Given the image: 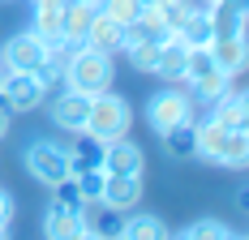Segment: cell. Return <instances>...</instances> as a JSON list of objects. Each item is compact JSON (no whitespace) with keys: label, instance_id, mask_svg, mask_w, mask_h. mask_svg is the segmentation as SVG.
<instances>
[{"label":"cell","instance_id":"cell-28","mask_svg":"<svg viewBox=\"0 0 249 240\" xmlns=\"http://www.w3.org/2000/svg\"><path fill=\"white\" fill-rule=\"evenodd\" d=\"M198 4H219V0H198Z\"/></svg>","mask_w":249,"mask_h":240},{"label":"cell","instance_id":"cell-17","mask_svg":"<svg viewBox=\"0 0 249 240\" xmlns=\"http://www.w3.org/2000/svg\"><path fill=\"white\" fill-rule=\"evenodd\" d=\"M35 13H30V30L39 39H56L60 34V22H65V0H30Z\"/></svg>","mask_w":249,"mask_h":240},{"label":"cell","instance_id":"cell-3","mask_svg":"<svg viewBox=\"0 0 249 240\" xmlns=\"http://www.w3.org/2000/svg\"><path fill=\"white\" fill-rule=\"evenodd\" d=\"M43 236L48 240H82L95 236V223H90V210L82 206L69 185H60V197H52L43 206Z\"/></svg>","mask_w":249,"mask_h":240},{"label":"cell","instance_id":"cell-8","mask_svg":"<svg viewBox=\"0 0 249 240\" xmlns=\"http://www.w3.org/2000/svg\"><path fill=\"white\" fill-rule=\"evenodd\" d=\"M99 168L107 171V176H146V154H142V146L124 133L116 142H103Z\"/></svg>","mask_w":249,"mask_h":240},{"label":"cell","instance_id":"cell-27","mask_svg":"<svg viewBox=\"0 0 249 240\" xmlns=\"http://www.w3.org/2000/svg\"><path fill=\"white\" fill-rule=\"evenodd\" d=\"M138 4H142V9H155V4H163V0H138Z\"/></svg>","mask_w":249,"mask_h":240},{"label":"cell","instance_id":"cell-29","mask_svg":"<svg viewBox=\"0 0 249 240\" xmlns=\"http://www.w3.org/2000/svg\"><path fill=\"white\" fill-rule=\"evenodd\" d=\"M0 4H18V0H0Z\"/></svg>","mask_w":249,"mask_h":240},{"label":"cell","instance_id":"cell-13","mask_svg":"<svg viewBox=\"0 0 249 240\" xmlns=\"http://www.w3.org/2000/svg\"><path fill=\"white\" fill-rule=\"evenodd\" d=\"M82 48L103 51V56H112V60H116V56H121V48H124V26L112 22L107 13H95V17H90V26H86Z\"/></svg>","mask_w":249,"mask_h":240},{"label":"cell","instance_id":"cell-24","mask_svg":"<svg viewBox=\"0 0 249 240\" xmlns=\"http://www.w3.org/2000/svg\"><path fill=\"white\" fill-rule=\"evenodd\" d=\"M194 4H198V0H163V4H155V9H159V17L168 22V30H176V26L194 13Z\"/></svg>","mask_w":249,"mask_h":240},{"label":"cell","instance_id":"cell-18","mask_svg":"<svg viewBox=\"0 0 249 240\" xmlns=\"http://www.w3.org/2000/svg\"><path fill=\"white\" fill-rule=\"evenodd\" d=\"M215 34H245V0H219V4H206Z\"/></svg>","mask_w":249,"mask_h":240},{"label":"cell","instance_id":"cell-2","mask_svg":"<svg viewBox=\"0 0 249 240\" xmlns=\"http://www.w3.org/2000/svg\"><path fill=\"white\" fill-rule=\"evenodd\" d=\"M129 129H133V107H129L124 95H116L112 86L99 90V95H90V112H86V124H82L86 137H95V142H116Z\"/></svg>","mask_w":249,"mask_h":240},{"label":"cell","instance_id":"cell-19","mask_svg":"<svg viewBox=\"0 0 249 240\" xmlns=\"http://www.w3.org/2000/svg\"><path fill=\"white\" fill-rule=\"evenodd\" d=\"M95 13H99V4H95V0H65V22H60V34H65V39H73V43H82V39H86V26H90Z\"/></svg>","mask_w":249,"mask_h":240},{"label":"cell","instance_id":"cell-14","mask_svg":"<svg viewBox=\"0 0 249 240\" xmlns=\"http://www.w3.org/2000/svg\"><path fill=\"white\" fill-rule=\"evenodd\" d=\"M185 60H189V48L168 34L163 43H159V56H155V77H163V82H185Z\"/></svg>","mask_w":249,"mask_h":240},{"label":"cell","instance_id":"cell-21","mask_svg":"<svg viewBox=\"0 0 249 240\" xmlns=\"http://www.w3.org/2000/svg\"><path fill=\"white\" fill-rule=\"evenodd\" d=\"M103 180H107V171H103V168H86V171H77L69 185H73V193L82 197V206H99Z\"/></svg>","mask_w":249,"mask_h":240},{"label":"cell","instance_id":"cell-11","mask_svg":"<svg viewBox=\"0 0 249 240\" xmlns=\"http://www.w3.org/2000/svg\"><path fill=\"white\" fill-rule=\"evenodd\" d=\"M0 65H4V69H39V65H43V39H39L35 30L9 34L4 48H0Z\"/></svg>","mask_w":249,"mask_h":240},{"label":"cell","instance_id":"cell-6","mask_svg":"<svg viewBox=\"0 0 249 240\" xmlns=\"http://www.w3.org/2000/svg\"><path fill=\"white\" fill-rule=\"evenodd\" d=\"M198 116V99L189 95L185 82H163V90H155L146 99V124L155 133L172 129V124H185V120Z\"/></svg>","mask_w":249,"mask_h":240},{"label":"cell","instance_id":"cell-23","mask_svg":"<svg viewBox=\"0 0 249 240\" xmlns=\"http://www.w3.org/2000/svg\"><path fill=\"white\" fill-rule=\"evenodd\" d=\"M99 13H107L112 22L129 26L138 13H142V4H138V0H99Z\"/></svg>","mask_w":249,"mask_h":240},{"label":"cell","instance_id":"cell-10","mask_svg":"<svg viewBox=\"0 0 249 240\" xmlns=\"http://www.w3.org/2000/svg\"><path fill=\"white\" fill-rule=\"evenodd\" d=\"M142 193H146V180H142V176H107V180H103L99 206L107 215H129V210H138Z\"/></svg>","mask_w":249,"mask_h":240},{"label":"cell","instance_id":"cell-4","mask_svg":"<svg viewBox=\"0 0 249 240\" xmlns=\"http://www.w3.org/2000/svg\"><path fill=\"white\" fill-rule=\"evenodd\" d=\"M22 163L30 171V180H39L43 189H60L69 185V146L65 137H30L22 150Z\"/></svg>","mask_w":249,"mask_h":240},{"label":"cell","instance_id":"cell-20","mask_svg":"<svg viewBox=\"0 0 249 240\" xmlns=\"http://www.w3.org/2000/svg\"><path fill=\"white\" fill-rule=\"evenodd\" d=\"M159 137H163V150H168V159H194V120L163 129Z\"/></svg>","mask_w":249,"mask_h":240},{"label":"cell","instance_id":"cell-5","mask_svg":"<svg viewBox=\"0 0 249 240\" xmlns=\"http://www.w3.org/2000/svg\"><path fill=\"white\" fill-rule=\"evenodd\" d=\"M60 82L77 90V95H99L107 90L112 82H116V65H112V56H103V51H90V48H77L69 56V65L60 73Z\"/></svg>","mask_w":249,"mask_h":240},{"label":"cell","instance_id":"cell-22","mask_svg":"<svg viewBox=\"0 0 249 240\" xmlns=\"http://www.w3.org/2000/svg\"><path fill=\"white\" fill-rule=\"evenodd\" d=\"M176 236H185V240H228V236H236V232L228 227L224 219H194V223L180 227Z\"/></svg>","mask_w":249,"mask_h":240},{"label":"cell","instance_id":"cell-30","mask_svg":"<svg viewBox=\"0 0 249 240\" xmlns=\"http://www.w3.org/2000/svg\"><path fill=\"white\" fill-rule=\"evenodd\" d=\"M0 77H4V65H0Z\"/></svg>","mask_w":249,"mask_h":240},{"label":"cell","instance_id":"cell-12","mask_svg":"<svg viewBox=\"0 0 249 240\" xmlns=\"http://www.w3.org/2000/svg\"><path fill=\"white\" fill-rule=\"evenodd\" d=\"M211 56H215V65L236 82V77H245V65H249V43H245V34H215L211 39Z\"/></svg>","mask_w":249,"mask_h":240},{"label":"cell","instance_id":"cell-26","mask_svg":"<svg viewBox=\"0 0 249 240\" xmlns=\"http://www.w3.org/2000/svg\"><path fill=\"white\" fill-rule=\"evenodd\" d=\"M9 129H13V112H9V107L0 103V142L9 137Z\"/></svg>","mask_w":249,"mask_h":240},{"label":"cell","instance_id":"cell-9","mask_svg":"<svg viewBox=\"0 0 249 240\" xmlns=\"http://www.w3.org/2000/svg\"><path fill=\"white\" fill-rule=\"evenodd\" d=\"M86 112H90V95H77L69 86L60 95H52V103H48V120H52V129H60V133H82Z\"/></svg>","mask_w":249,"mask_h":240},{"label":"cell","instance_id":"cell-1","mask_svg":"<svg viewBox=\"0 0 249 240\" xmlns=\"http://www.w3.org/2000/svg\"><path fill=\"white\" fill-rule=\"evenodd\" d=\"M194 159L241 171L249 163V129L245 124H228L215 112L202 116V120L194 116Z\"/></svg>","mask_w":249,"mask_h":240},{"label":"cell","instance_id":"cell-7","mask_svg":"<svg viewBox=\"0 0 249 240\" xmlns=\"http://www.w3.org/2000/svg\"><path fill=\"white\" fill-rule=\"evenodd\" d=\"M48 95H52V86L35 69H4V77H0V103H4L13 116L39 112V107L48 103Z\"/></svg>","mask_w":249,"mask_h":240},{"label":"cell","instance_id":"cell-25","mask_svg":"<svg viewBox=\"0 0 249 240\" xmlns=\"http://www.w3.org/2000/svg\"><path fill=\"white\" fill-rule=\"evenodd\" d=\"M13 215H18V202H13V193L0 189V227H9V223H13Z\"/></svg>","mask_w":249,"mask_h":240},{"label":"cell","instance_id":"cell-16","mask_svg":"<svg viewBox=\"0 0 249 240\" xmlns=\"http://www.w3.org/2000/svg\"><path fill=\"white\" fill-rule=\"evenodd\" d=\"M172 34L185 43V48H211V39H215V26H211V13H206V4H194V13H189L185 22L176 26Z\"/></svg>","mask_w":249,"mask_h":240},{"label":"cell","instance_id":"cell-15","mask_svg":"<svg viewBox=\"0 0 249 240\" xmlns=\"http://www.w3.org/2000/svg\"><path fill=\"white\" fill-rule=\"evenodd\" d=\"M116 236H124V240H163V236H168V223H163L159 215L129 210V215L116 223Z\"/></svg>","mask_w":249,"mask_h":240}]
</instances>
